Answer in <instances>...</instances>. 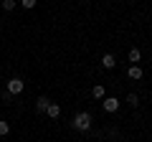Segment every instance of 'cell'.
I'll return each mask as SVG.
<instances>
[{
  "label": "cell",
  "mask_w": 152,
  "mask_h": 142,
  "mask_svg": "<svg viewBox=\"0 0 152 142\" xmlns=\"http://www.w3.org/2000/svg\"><path fill=\"white\" fill-rule=\"evenodd\" d=\"M89 127H91V114H89V112H79V114L74 117V130L86 132Z\"/></svg>",
  "instance_id": "1"
},
{
  "label": "cell",
  "mask_w": 152,
  "mask_h": 142,
  "mask_svg": "<svg viewBox=\"0 0 152 142\" xmlns=\"http://www.w3.org/2000/svg\"><path fill=\"white\" fill-rule=\"evenodd\" d=\"M23 89H26V84H23V79H10V81H8V94H10V97H15V94H20Z\"/></svg>",
  "instance_id": "2"
},
{
  "label": "cell",
  "mask_w": 152,
  "mask_h": 142,
  "mask_svg": "<svg viewBox=\"0 0 152 142\" xmlns=\"http://www.w3.org/2000/svg\"><path fill=\"white\" fill-rule=\"evenodd\" d=\"M102 107H104V112H109V114H112V112L119 109V99H117V97H107V99L102 102Z\"/></svg>",
  "instance_id": "3"
},
{
  "label": "cell",
  "mask_w": 152,
  "mask_h": 142,
  "mask_svg": "<svg viewBox=\"0 0 152 142\" xmlns=\"http://www.w3.org/2000/svg\"><path fill=\"white\" fill-rule=\"evenodd\" d=\"M46 114H48L51 119H58V114H61V107H58L56 102H51V104H48V109H46Z\"/></svg>",
  "instance_id": "4"
},
{
  "label": "cell",
  "mask_w": 152,
  "mask_h": 142,
  "mask_svg": "<svg viewBox=\"0 0 152 142\" xmlns=\"http://www.w3.org/2000/svg\"><path fill=\"white\" fill-rule=\"evenodd\" d=\"M127 76H129V79H134V81H137V79H142V76H145V74H142V69H140V66H129V69H127Z\"/></svg>",
  "instance_id": "5"
},
{
  "label": "cell",
  "mask_w": 152,
  "mask_h": 142,
  "mask_svg": "<svg viewBox=\"0 0 152 142\" xmlns=\"http://www.w3.org/2000/svg\"><path fill=\"white\" fill-rule=\"evenodd\" d=\"M102 66H104V69H114V66H117V59H114L112 53H104V59H102Z\"/></svg>",
  "instance_id": "6"
},
{
  "label": "cell",
  "mask_w": 152,
  "mask_h": 142,
  "mask_svg": "<svg viewBox=\"0 0 152 142\" xmlns=\"http://www.w3.org/2000/svg\"><path fill=\"white\" fill-rule=\"evenodd\" d=\"M48 104H51V102H48L46 97H38V99H36V109H38V112H46V109H48Z\"/></svg>",
  "instance_id": "7"
},
{
  "label": "cell",
  "mask_w": 152,
  "mask_h": 142,
  "mask_svg": "<svg viewBox=\"0 0 152 142\" xmlns=\"http://www.w3.org/2000/svg\"><path fill=\"white\" fill-rule=\"evenodd\" d=\"M104 94H107V91H104L102 84H96V86L91 89V97H94V99H104Z\"/></svg>",
  "instance_id": "8"
},
{
  "label": "cell",
  "mask_w": 152,
  "mask_h": 142,
  "mask_svg": "<svg viewBox=\"0 0 152 142\" xmlns=\"http://www.w3.org/2000/svg\"><path fill=\"white\" fill-rule=\"evenodd\" d=\"M140 59H142L140 48H132V51H129V61H134V64H137V61H140Z\"/></svg>",
  "instance_id": "9"
},
{
  "label": "cell",
  "mask_w": 152,
  "mask_h": 142,
  "mask_svg": "<svg viewBox=\"0 0 152 142\" xmlns=\"http://www.w3.org/2000/svg\"><path fill=\"white\" fill-rule=\"evenodd\" d=\"M127 104H129V107H137V104H140L137 94H127Z\"/></svg>",
  "instance_id": "10"
},
{
  "label": "cell",
  "mask_w": 152,
  "mask_h": 142,
  "mask_svg": "<svg viewBox=\"0 0 152 142\" xmlns=\"http://www.w3.org/2000/svg\"><path fill=\"white\" fill-rule=\"evenodd\" d=\"M36 3H38V0H20V5L26 8V10H31V8H36Z\"/></svg>",
  "instance_id": "11"
},
{
  "label": "cell",
  "mask_w": 152,
  "mask_h": 142,
  "mask_svg": "<svg viewBox=\"0 0 152 142\" xmlns=\"http://www.w3.org/2000/svg\"><path fill=\"white\" fill-rule=\"evenodd\" d=\"M8 132H10V124L8 122H0V137H5Z\"/></svg>",
  "instance_id": "12"
},
{
  "label": "cell",
  "mask_w": 152,
  "mask_h": 142,
  "mask_svg": "<svg viewBox=\"0 0 152 142\" xmlns=\"http://www.w3.org/2000/svg\"><path fill=\"white\" fill-rule=\"evenodd\" d=\"M15 8V0H3V10H13Z\"/></svg>",
  "instance_id": "13"
},
{
  "label": "cell",
  "mask_w": 152,
  "mask_h": 142,
  "mask_svg": "<svg viewBox=\"0 0 152 142\" xmlns=\"http://www.w3.org/2000/svg\"><path fill=\"white\" fill-rule=\"evenodd\" d=\"M150 130H152V127H150Z\"/></svg>",
  "instance_id": "14"
}]
</instances>
